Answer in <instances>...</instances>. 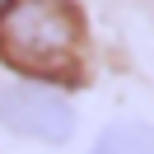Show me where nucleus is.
Wrapping results in <instances>:
<instances>
[{"label":"nucleus","mask_w":154,"mask_h":154,"mask_svg":"<svg viewBox=\"0 0 154 154\" xmlns=\"http://www.w3.org/2000/svg\"><path fill=\"white\" fill-rule=\"evenodd\" d=\"M0 126L14 135H28V140H42V145H66L75 135V107L51 89L5 84L0 89Z\"/></svg>","instance_id":"2"},{"label":"nucleus","mask_w":154,"mask_h":154,"mask_svg":"<svg viewBox=\"0 0 154 154\" xmlns=\"http://www.w3.org/2000/svg\"><path fill=\"white\" fill-rule=\"evenodd\" d=\"M0 61L28 79H79L84 23L70 0H5L0 5Z\"/></svg>","instance_id":"1"},{"label":"nucleus","mask_w":154,"mask_h":154,"mask_svg":"<svg viewBox=\"0 0 154 154\" xmlns=\"http://www.w3.org/2000/svg\"><path fill=\"white\" fill-rule=\"evenodd\" d=\"M94 154H154V126L145 122H117L94 140Z\"/></svg>","instance_id":"3"}]
</instances>
